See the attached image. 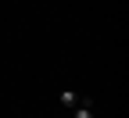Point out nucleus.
Listing matches in <instances>:
<instances>
[{
  "label": "nucleus",
  "instance_id": "f257e3e1",
  "mask_svg": "<svg viewBox=\"0 0 129 118\" xmlns=\"http://www.w3.org/2000/svg\"><path fill=\"white\" fill-rule=\"evenodd\" d=\"M61 104H64V107H75V104H79V97H75V93H68V90H64V93H61Z\"/></svg>",
  "mask_w": 129,
  "mask_h": 118
},
{
  "label": "nucleus",
  "instance_id": "f03ea898",
  "mask_svg": "<svg viewBox=\"0 0 129 118\" xmlns=\"http://www.w3.org/2000/svg\"><path fill=\"white\" fill-rule=\"evenodd\" d=\"M75 118H93V111H90V104H75Z\"/></svg>",
  "mask_w": 129,
  "mask_h": 118
}]
</instances>
